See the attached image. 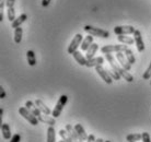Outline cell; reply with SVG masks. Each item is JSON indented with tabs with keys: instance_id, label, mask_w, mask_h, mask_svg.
Wrapping results in <instances>:
<instances>
[{
	"instance_id": "9c48e42d",
	"label": "cell",
	"mask_w": 151,
	"mask_h": 142,
	"mask_svg": "<svg viewBox=\"0 0 151 142\" xmlns=\"http://www.w3.org/2000/svg\"><path fill=\"white\" fill-rule=\"evenodd\" d=\"M134 39H135V44H136V46H137V50L139 52H144L145 44H144V41H142V36H141L140 31H138V30L135 31V33H134Z\"/></svg>"
},
{
	"instance_id": "1f68e13d",
	"label": "cell",
	"mask_w": 151,
	"mask_h": 142,
	"mask_svg": "<svg viewBox=\"0 0 151 142\" xmlns=\"http://www.w3.org/2000/svg\"><path fill=\"white\" fill-rule=\"evenodd\" d=\"M21 141V136L19 135V133H15V135L12 136L11 140H10V142H20Z\"/></svg>"
},
{
	"instance_id": "4dcf8cb0",
	"label": "cell",
	"mask_w": 151,
	"mask_h": 142,
	"mask_svg": "<svg viewBox=\"0 0 151 142\" xmlns=\"http://www.w3.org/2000/svg\"><path fill=\"white\" fill-rule=\"evenodd\" d=\"M142 142H151L150 135L148 132H142V138H141Z\"/></svg>"
},
{
	"instance_id": "4316f807",
	"label": "cell",
	"mask_w": 151,
	"mask_h": 142,
	"mask_svg": "<svg viewBox=\"0 0 151 142\" xmlns=\"http://www.w3.org/2000/svg\"><path fill=\"white\" fill-rule=\"evenodd\" d=\"M59 136H60L61 139H63V140H64L65 142H73L72 138L68 135V132L66 131V129H65V130L60 129V130H59Z\"/></svg>"
},
{
	"instance_id": "ba28073f",
	"label": "cell",
	"mask_w": 151,
	"mask_h": 142,
	"mask_svg": "<svg viewBox=\"0 0 151 142\" xmlns=\"http://www.w3.org/2000/svg\"><path fill=\"white\" fill-rule=\"evenodd\" d=\"M116 59H117V61L119 62L121 67H123L127 71L132 70V64L127 60V58H126V56H125V54H123L122 52H116Z\"/></svg>"
},
{
	"instance_id": "52a82bcc",
	"label": "cell",
	"mask_w": 151,
	"mask_h": 142,
	"mask_svg": "<svg viewBox=\"0 0 151 142\" xmlns=\"http://www.w3.org/2000/svg\"><path fill=\"white\" fill-rule=\"evenodd\" d=\"M95 71L98 72V75L102 78V80L104 81L105 83H107V84H111V83L113 82V78L110 75V73H109V71L105 70L104 68L102 67V65H100V66H96L95 67Z\"/></svg>"
},
{
	"instance_id": "7c38bea8",
	"label": "cell",
	"mask_w": 151,
	"mask_h": 142,
	"mask_svg": "<svg viewBox=\"0 0 151 142\" xmlns=\"http://www.w3.org/2000/svg\"><path fill=\"white\" fill-rule=\"evenodd\" d=\"M104 64V58L103 57H95V58H92V59H89L87 61V66L88 68H92V67H96V66H100V65Z\"/></svg>"
},
{
	"instance_id": "5b68a950",
	"label": "cell",
	"mask_w": 151,
	"mask_h": 142,
	"mask_svg": "<svg viewBox=\"0 0 151 142\" xmlns=\"http://www.w3.org/2000/svg\"><path fill=\"white\" fill-rule=\"evenodd\" d=\"M128 48L126 44L124 45H106L101 48V52L103 54H112V52H125Z\"/></svg>"
},
{
	"instance_id": "e0dca14e",
	"label": "cell",
	"mask_w": 151,
	"mask_h": 142,
	"mask_svg": "<svg viewBox=\"0 0 151 142\" xmlns=\"http://www.w3.org/2000/svg\"><path fill=\"white\" fill-rule=\"evenodd\" d=\"M35 104H36V106L40 108V110H41L43 114H45V115H50V114H52V110L46 106L45 103L42 101V100H36V101H35Z\"/></svg>"
},
{
	"instance_id": "d590c367",
	"label": "cell",
	"mask_w": 151,
	"mask_h": 142,
	"mask_svg": "<svg viewBox=\"0 0 151 142\" xmlns=\"http://www.w3.org/2000/svg\"><path fill=\"white\" fill-rule=\"evenodd\" d=\"M50 1H52V0H42V6H43V7H47V6L50 4Z\"/></svg>"
},
{
	"instance_id": "60d3db41",
	"label": "cell",
	"mask_w": 151,
	"mask_h": 142,
	"mask_svg": "<svg viewBox=\"0 0 151 142\" xmlns=\"http://www.w3.org/2000/svg\"><path fill=\"white\" fill-rule=\"evenodd\" d=\"M150 85H151V81H150Z\"/></svg>"
},
{
	"instance_id": "8992f818",
	"label": "cell",
	"mask_w": 151,
	"mask_h": 142,
	"mask_svg": "<svg viewBox=\"0 0 151 142\" xmlns=\"http://www.w3.org/2000/svg\"><path fill=\"white\" fill-rule=\"evenodd\" d=\"M136 29L132 25H118L114 27V33L117 35H129L135 33Z\"/></svg>"
},
{
	"instance_id": "30bf717a",
	"label": "cell",
	"mask_w": 151,
	"mask_h": 142,
	"mask_svg": "<svg viewBox=\"0 0 151 142\" xmlns=\"http://www.w3.org/2000/svg\"><path fill=\"white\" fill-rule=\"evenodd\" d=\"M66 131L68 132V135L70 136L72 138V140H73V142H83L81 139H80V137L78 136V133H77V131H76L75 127H72L71 125H66Z\"/></svg>"
},
{
	"instance_id": "74e56055",
	"label": "cell",
	"mask_w": 151,
	"mask_h": 142,
	"mask_svg": "<svg viewBox=\"0 0 151 142\" xmlns=\"http://www.w3.org/2000/svg\"><path fill=\"white\" fill-rule=\"evenodd\" d=\"M95 142H105V141H104V140H103V139L99 138V139H96V140H95Z\"/></svg>"
},
{
	"instance_id": "277c9868",
	"label": "cell",
	"mask_w": 151,
	"mask_h": 142,
	"mask_svg": "<svg viewBox=\"0 0 151 142\" xmlns=\"http://www.w3.org/2000/svg\"><path fill=\"white\" fill-rule=\"evenodd\" d=\"M82 41H83V37L82 35L80 33L76 34V36L73 37V39L71 41V43H70V45H69L68 49H67V52H68V54H70V55H72L75 52H77V49H78V47H79L81 44H82Z\"/></svg>"
},
{
	"instance_id": "e575fe53",
	"label": "cell",
	"mask_w": 151,
	"mask_h": 142,
	"mask_svg": "<svg viewBox=\"0 0 151 142\" xmlns=\"http://www.w3.org/2000/svg\"><path fill=\"white\" fill-rule=\"evenodd\" d=\"M95 137H94V135H89V137H88V140L87 141L88 142H95Z\"/></svg>"
},
{
	"instance_id": "5bb4252c",
	"label": "cell",
	"mask_w": 151,
	"mask_h": 142,
	"mask_svg": "<svg viewBox=\"0 0 151 142\" xmlns=\"http://www.w3.org/2000/svg\"><path fill=\"white\" fill-rule=\"evenodd\" d=\"M75 129H76V131H77L78 136L80 137V139H81L82 141H87L89 136L87 135V132H86V130H84V128H83L80 123H77V125H76Z\"/></svg>"
},
{
	"instance_id": "603a6c76",
	"label": "cell",
	"mask_w": 151,
	"mask_h": 142,
	"mask_svg": "<svg viewBox=\"0 0 151 142\" xmlns=\"http://www.w3.org/2000/svg\"><path fill=\"white\" fill-rule=\"evenodd\" d=\"M117 39H118V42H121L123 44H126V45H132L135 43L134 38L129 37V36H125V35H118Z\"/></svg>"
},
{
	"instance_id": "4fadbf2b",
	"label": "cell",
	"mask_w": 151,
	"mask_h": 142,
	"mask_svg": "<svg viewBox=\"0 0 151 142\" xmlns=\"http://www.w3.org/2000/svg\"><path fill=\"white\" fill-rule=\"evenodd\" d=\"M72 56H73L75 60L80 65V66H86V65H87V61H88L87 57L83 56L80 52H78V50H77V52H75L73 54H72Z\"/></svg>"
},
{
	"instance_id": "8d00e7d4",
	"label": "cell",
	"mask_w": 151,
	"mask_h": 142,
	"mask_svg": "<svg viewBox=\"0 0 151 142\" xmlns=\"http://www.w3.org/2000/svg\"><path fill=\"white\" fill-rule=\"evenodd\" d=\"M2 20H4V13H2V12H0V22H1Z\"/></svg>"
},
{
	"instance_id": "83f0119b",
	"label": "cell",
	"mask_w": 151,
	"mask_h": 142,
	"mask_svg": "<svg viewBox=\"0 0 151 142\" xmlns=\"http://www.w3.org/2000/svg\"><path fill=\"white\" fill-rule=\"evenodd\" d=\"M7 13H8V19H9V21L13 22V21H14V20L17 19V16H15L14 8H8Z\"/></svg>"
},
{
	"instance_id": "d4e9b609",
	"label": "cell",
	"mask_w": 151,
	"mask_h": 142,
	"mask_svg": "<svg viewBox=\"0 0 151 142\" xmlns=\"http://www.w3.org/2000/svg\"><path fill=\"white\" fill-rule=\"evenodd\" d=\"M124 54H125V56H126V58H127V60H128L132 65H134L135 62H136V58H135V56H134L132 50H130L129 48H127L124 52Z\"/></svg>"
},
{
	"instance_id": "d6a6232c",
	"label": "cell",
	"mask_w": 151,
	"mask_h": 142,
	"mask_svg": "<svg viewBox=\"0 0 151 142\" xmlns=\"http://www.w3.org/2000/svg\"><path fill=\"white\" fill-rule=\"evenodd\" d=\"M14 4H15V0H7L6 6H7V8H13L14 7Z\"/></svg>"
},
{
	"instance_id": "484cf974",
	"label": "cell",
	"mask_w": 151,
	"mask_h": 142,
	"mask_svg": "<svg viewBox=\"0 0 151 142\" xmlns=\"http://www.w3.org/2000/svg\"><path fill=\"white\" fill-rule=\"evenodd\" d=\"M141 138H142V133H130L126 137V140L128 142H136L139 141Z\"/></svg>"
},
{
	"instance_id": "f1b7e54d",
	"label": "cell",
	"mask_w": 151,
	"mask_h": 142,
	"mask_svg": "<svg viewBox=\"0 0 151 142\" xmlns=\"http://www.w3.org/2000/svg\"><path fill=\"white\" fill-rule=\"evenodd\" d=\"M109 73H110V75L114 79V80H121L122 75H119L116 70H114L113 68H112V70H109Z\"/></svg>"
},
{
	"instance_id": "f546056e",
	"label": "cell",
	"mask_w": 151,
	"mask_h": 142,
	"mask_svg": "<svg viewBox=\"0 0 151 142\" xmlns=\"http://www.w3.org/2000/svg\"><path fill=\"white\" fill-rule=\"evenodd\" d=\"M151 78V62L149 65V67L147 68V70L144 72V75H142V79L144 80H149Z\"/></svg>"
},
{
	"instance_id": "3957f363",
	"label": "cell",
	"mask_w": 151,
	"mask_h": 142,
	"mask_svg": "<svg viewBox=\"0 0 151 142\" xmlns=\"http://www.w3.org/2000/svg\"><path fill=\"white\" fill-rule=\"evenodd\" d=\"M19 113H20V115H21L24 119H27L31 125H33V126L38 125V121H40L38 118L35 116V115H33V114H32V113H31L27 107H20Z\"/></svg>"
},
{
	"instance_id": "44dd1931",
	"label": "cell",
	"mask_w": 151,
	"mask_h": 142,
	"mask_svg": "<svg viewBox=\"0 0 151 142\" xmlns=\"http://www.w3.org/2000/svg\"><path fill=\"white\" fill-rule=\"evenodd\" d=\"M98 49H99V45L98 44H92V45L90 46V48L87 50V55H86V57H87V59H92V58H94V55H95V52H98Z\"/></svg>"
},
{
	"instance_id": "9a60e30c",
	"label": "cell",
	"mask_w": 151,
	"mask_h": 142,
	"mask_svg": "<svg viewBox=\"0 0 151 142\" xmlns=\"http://www.w3.org/2000/svg\"><path fill=\"white\" fill-rule=\"evenodd\" d=\"M27 15L25 14V13H22V14L19 15V16H18V18H17V19L11 23V27H13V29L20 27L22 23H24L25 21H27Z\"/></svg>"
},
{
	"instance_id": "6da1fadb",
	"label": "cell",
	"mask_w": 151,
	"mask_h": 142,
	"mask_svg": "<svg viewBox=\"0 0 151 142\" xmlns=\"http://www.w3.org/2000/svg\"><path fill=\"white\" fill-rule=\"evenodd\" d=\"M67 102H68V96H67V95H61V96L59 97V100H58L56 103V106L54 107L53 112H52V116H53L54 118H57V117L60 116L61 112H63L64 107L66 106V104H67Z\"/></svg>"
},
{
	"instance_id": "7a4b0ae2",
	"label": "cell",
	"mask_w": 151,
	"mask_h": 142,
	"mask_svg": "<svg viewBox=\"0 0 151 142\" xmlns=\"http://www.w3.org/2000/svg\"><path fill=\"white\" fill-rule=\"evenodd\" d=\"M84 31L87 32L88 34H90L92 36H98V37H102V38H107L110 36V33L107 31H104L102 29H99V27H94V26L91 25H86L84 27Z\"/></svg>"
},
{
	"instance_id": "836d02e7",
	"label": "cell",
	"mask_w": 151,
	"mask_h": 142,
	"mask_svg": "<svg viewBox=\"0 0 151 142\" xmlns=\"http://www.w3.org/2000/svg\"><path fill=\"white\" fill-rule=\"evenodd\" d=\"M4 97H6V91H4V89L2 86H0V98L2 100Z\"/></svg>"
},
{
	"instance_id": "ac0fdd59",
	"label": "cell",
	"mask_w": 151,
	"mask_h": 142,
	"mask_svg": "<svg viewBox=\"0 0 151 142\" xmlns=\"http://www.w3.org/2000/svg\"><path fill=\"white\" fill-rule=\"evenodd\" d=\"M38 120L41 121V123H48L49 126H55V123H56V121H55V118L54 117H49L47 116V115H43V113H42L41 115L37 117Z\"/></svg>"
},
{
	"instance_id": "ffe728a7",
	"label": "cell",
	"mask_w": 151,
	"mask_h": 142,
	"mask_svg": "<svg viewBox=\"0 0 151 142\" xmlns=\"http://www.w3.org/2000/svg\"><path fill=\"white\" fill-rule=\"evenodd\" d=\"M47 142H56L55 126H49L48 129H47Z\"/></svg>"
},
{
	"instance_id": "f35d334b",
	"label": "cell",
	"mask_w": 151,
	"mask_h": 142,
	"mask_svg": "<svg viewBox=\"0 0 151 142\" xmlns=\"http://www.w3.org/2000/svg\"><path fill=\"white\" fill-rule=\"evenodd\" d=\"M58 142H65L64 140H61V141H58Z\"/></svg>"
},
{
	"instance_id": "cb8c5ba5",
	"label": "cell",
	"mask_w": 151,
	"mask_h": 142,
	"mask_svg": "<svg viewBox=\"0 0 151 142\" xmlns=\"http://www.w3.org/2000/svg\"><path fill=\"white\" fill-rule=\"evenodd\" d=\"M22 34H23V30L21 27L14 29V42L17 44H20L21 41H22Z\"/></svg>"
},
{
	"instance_id": "ab89813d",
	"label": "cell",
	"mask_w": 151,
	"mask_h": 142,
	"mask_svg": "<svg viewBox=\"0 0 151 142\" xmlns=\"http://www.w3.org/2000/svg\"><path fill=\"white\" fill-rule=\"evenodd\" d=\"M105 142H111V141H109V140H106V141Z\"/></svg>"
},
{
	"instance_id": "8fae6325",
	"label": "cell",
	"mask_w": 151,
	"mask_h": 142,
	"mask_svg": "<svg viewBox=\"0 0 151 142\" xmlns=\"http://www.w3.org/2000/svg\"><path fill=\"white\" fill-rule=\"evenodd\" d=\"M25 107H27V108L36 117H38L42 114V112L40 110V108H38L37 106H36V104L33 103L32 101H27V103H25Z\"/></svg>"
},
{
	"instance_id": "2e32d148",
	"label": "cell",
	"mask_w": 151,
	"mask_h": 142,
	"mask_svg": "<svg viewBox=\"0 0 151 142\" xmlns=\"http://www.w3.org/2000/svg\"><path fill=\"white\" fill-rule=\"evenodd\" d=\"M92 44H93V36L89 34L87 37L82 41V44H81V49H82L83 52H87L88 49L90 48V46L92 45Z\"/></svg>"
},
{
	"instance_id": "7402d4cb",
	"label": "cell",
	"mask_w": 151,
	"mask_h": 142,
	"mask_svg": "<svg viewBox=\"0 0 151 142\" xmlns=\"http://www.w3.org/2000/svg\"><path fill=\"white\" fill-rule=\"evenodd\" d=\"M27 64L30 66H35L36 65V56H35V52L33 50H29L27 52Z\"/></svg>"
},
{
	"instance_id": "d6986e66",
	"label": "cell",
	"mask_w": 151,
	"mask_h": 142,
	"mask_svg": "<svg viewBox=\"0 0 151 142\" xmlns=\"http://www.w3.org/2000/svg\"><path fill=\"white\" fill-rule=\"evenodd\" d=\"M1 132H2L4 139H6V140H9V139L12 138L10 126H9L8 123H2V126H1Z\"/></svg>"
}]
</instances>
